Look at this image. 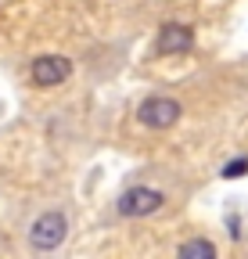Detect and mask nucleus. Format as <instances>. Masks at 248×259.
<instances>
[{
  "label": "nucleus",
  "instance_id": "f257e3e1",
  "mask_svg": "<svg viewBox=\"0 0 248 259\" xmlns=\"http://www.w3.org/2000/svg\"><path fill=\"white\" fill-rule=\"evenodd\" d=\"M65 231H69V220L61 212H43L33 223V231H29V245L40 248V252H51V248H58L65 241Z\"/></svg>",
  "mask_w": 248,
  "mask_h": 259
},
{
  "label": "nucleus",
  "instance_id": "f03ea898",
  "mask_svg": "<svg viewBox=\"0 0 248 259\" xmlns=\"http://www.w3.org/2000/svg\"><path fill=\"white\" fill-rule=\"evenodd\" d=\"M137 119L151 130H166L180 119V105L173 101V97H147V101L137 108Z\"/></svg>",
  "mask_w": 248,
  "mask_h": 259
},
{
  "label": "nucleus",
  "instance_id": "7ed1b4c3",
  "mask_svg": "<svg viewBox=\"0 0 248 259\" xmlns=\"http://www.w3.org/2000/svg\"><path fill=\"white\" fill-rule=\"evenodd\" d=\"M166 202L162 191H151V187H130L126 194L119 198V212L122 216H147V212H159Z\"/></svg>",
  "mask_w": 248,
  "mask_h": 259
},
{
  "label": "nucleus",
  "instance_id": "20e7f679",
  "mask_svg": "<svg viewBox=\"0 0 248 259\" xmlns=\"http://www.w3.org/2000/svg\"><path fill=\"white\" fill-rule=\"evenodd\" d=\"M72 72V61L69 58H61V54H43L33 61V83L36 87H58V83H65Z\"/></svg>",
  "mask_w": 248,
  "mask_h": 259
},
{
  "label": "nucleus",
  "instance_id": "39448f33",
  "mask_svg": "<svg viewBox=\"0 0 248 259\" xmlns=\"http://www.w3.org/2000/svg\"><path fill=\"white\" fill-rule=\"evenodd\" d=\"M155 47H159V54H187L194 47V32H191V25L169 22V25L159 29V44Z\"/></svg>",
  "mask_w": 248,
  "mask_h": 259
},
{
  "label": "nucleus",
  "instance_id": "423d86ee",
  "mask_svg": "<svg viewBox=\"0 0 248 259\" xmlns=\"http://www.w3.org/2000/svg\"><path fill=\"white\" fill-rule=\"evenodd\" d=\"M176 259H216V245L209 238H191V241H183Z\"/></svg>",
  "mask_w": 248,
  "mask_h": 259
},
{
  "label": "nucleus",
  "instance_id": "0eeeda50",
  "mask_svg": "<svg viewBox=\"0 0 248 259\" xmlns=\"http://www.w3.org/2000/svg\"><path fill=\"white\" fill-rule=\"evenodd\" d=\"M244 173H248V158H244V155L223 166V177H227V180H234V177H244Z\"/></svg>",
  "mask_w": 248,
  "mask_h": 259
}]
</instances>
